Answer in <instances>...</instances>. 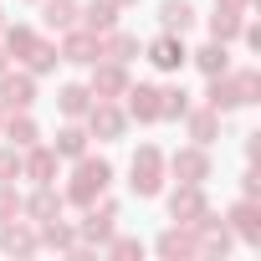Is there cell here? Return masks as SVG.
Masks as SVG:
<instances>
[{
	"instance_id": "obj_39",
	"label": "cell",
	"mask_w": 261,
	"mask_h": 261,
	"mask_svg": "<svg viewBox=\"0 0 261 261\" xmlns=\"http://www.w3.org/2000/svg\"><path fill=\"white\" fill-rule=\"evenodd\" d=\"M113 6H118V11H123V6H139V0H113Z\"/></svg>"
},
{
	"instance_id": "obj_3",
	"label": "cell",
	"mask_w": 261,
	"mask_h": 261,
	"mask_svg": "<svg viewBox=\"0 0 261 261\" xmlns=\"http://www.w3.org/2000/svg\"><path fill=\"white\" fill-rule=\"evenodd\" d=\"M82 118H87V134H92V139H102V144H113V139H123V134H128V113H123L113 97H92V108H87Z\"/></svg>"
},
{
	"instance_id": "obj_27",
	"label": "cell",
	"mask_w": 261,
	"mask_h": 261,
	"mask_svg": "<svg viewBox=\"0 0 261 261\" xmlns=\"http://www.w3.org/2000/svg\"><path fill=\"white\" fill-rule=\"evenodd\" d=\"M154 251H159V256H195V236H190V225H185V230L169 225V230L154 241Z\"/></svg>"
},
{
	"instance_id": "obj_24",
	"label": "cell",
	"mask_w": 261,
	"mask_h": 261,
	"mask_svg": "<svg viewBox=\"0 0 261 261\" xmlns=\"http://www.w3.org/2000/svg\"><path fill=\"white\" fill-rule=\"evenodd\" d=\"M57 108H62V118H82V113L92 108V87H82V82L57 87Z\"/></svg>"
},
{
	"instance_id": "obj_14",
	"label": "cell",
	"mask_w": 261,
	"mask_h": 261,
	"mask_svg": "<svg viewBox=\"0 0 261 261\" xmlns=\"http://www.w3.org/2000/svg\"><path fill=\"white\" fill-rule=\"evenodd\" d=\"M41 246V236L31 230V225H21L16 215L11 220H0V251H11V256H31Z\"/></svg>"
},
{
	"instance_id": "obj_35",
	"label": "cell",
	"mask_w": 261,
	"mask_h": 261,
	"mask_svg": "<svg viewBox=\"0 0 261 261\" xmlns=\"http://www.w3.org/2000/svg\"><path fill=\"white\" fill-rule=\"evenodd\" d=\"M108 251H113V256H144V241H134V236H118V241H113V236H108Z\"/></svg>"
},
{
	"instance_id": "obj_28",
	"label": "cell",
	"mask_w": 261,
	"mask_h": 261,
	"mask_svg": "<svg viewBox=\"0 0 261 261\" xmlns=\"http://www.w3.org/2000/svg\"><path fill=\"white\" fill-rule=\"evenodd\" d=\"M210 36L230 46V41L241 36V11H225V6H215V16H210Z\"/></svg>"
},
{
	"instance_id": "obj_31",
	"label": "cell",
	"mask_w": 261,
	"mask_h": 261,
	"mask_svg": "<svg viewBox=\"0 0 261 261\" xmlns=\"http://www.w3.org/2000/svg\"><path fill=\"white\" fill-rule=\"evenodd\" d=\"M31 41H36L31 26H11V21H6V31H0V46H6V57H26Z\"/></svg>"
},
{
	"instance_id": "obj_2",
	"label": "cell",
	"mask_w": 261,
	"mask_h": 261,
	"mask_svg": "<svg viewBox=\"0 0 261 261\" xmlns=\"http://www.w3.org/2000/svg\"><path fill=\"white\" fill-rule=\"evenodd\" d=\"M128 190H134L139 200H154L159 190H164V154L154 149V144H144L139 154H134V164H128Z\"/></svg>"
},
{
	"instance_id": "obj_40",
	"label": "cell",
	"mask_w": 261,
	"mask_h": 261,
	"mask_svg": "<svg viewBox=\"0 0 261 261\" xmlns=\"http://www.w3.org/2000/svg\"><path fill=\"white\" fill-rule=\"evenodd\" d=\"M0 31H6V11H0Z\"/></svg>"
},
{
	"instance_id": "obj_9",
	"label": "cell",
	"mask_w": 261,
	"mask_h": 261,
	"mask_svg": "<svg viewBox=\"0 0 261 261\" xmlns=\"http://www.w3.org/2000/svg\"><path fill=\"white\" fill-rule=\"evenodd\" d=\"M21 174H26V179H36V185H57V149L31 144V149L21 154Z\"/></svg>"
},
{
	"instance_id": "obj_7",
	"label": "cell",
	"mask_w": 261,
	"mask_h": 261,
	"mask_svg": "<svg viewBox=\"0 0 261 261\" xmlns=\"http://www.w3.org/2000/svg\"><path fill=\"white\" fill-rule=\"evenodd\" d=\"M92 97H123L128 92V67L123 62H108V57H97L92 62Z\"/></svg>"
},
{
	"instance_id": "obj_32",
	"label": "cell",
	"mask_w": 261,
	"mask_h": 261,
	"mask_svg": "<svg viewBox=\"0 0 261 261\" xmlns=\"http://www.w3.org/2000/svg\"><path fill=\"white\" fill-rule=\"evenodd\" d=\"M11 215H21V195L11 179H0V220H11Z\"/></svg>"
},
{
	"instance_id": "obj_15",
	"label": "cell",
	"mask_w": 261,
	"mask_h": 261,
	"mask_svg": "<svg viewBox=\"0 0 261 261\" xmlns=\"http://www.w3.org/2000/svg\"><path fill=\"white\" fill-rule=\"evenodd\" d=\"M97 41H102V57H108V62H123V67H128V62H134L139 51H144L134 31H118V26H108V31H102Z\"/></svg>"
},
{
	"instance_id": "obj_33",
	"label": "cell",
	"mask_w": 261,
	"mask_h": 261,
	"mask_svg": "<svg viewBox=\"0 0 261 261\" xmlns=\"http://www.w3.org/2000/svg\"><path fill=\"white\" fill-rule=\"evenodd\" d=\"M0 179H21V149L16 144L0 149Z\"/></svg>"
},
{
	"instance_id": "obj_18",
	"label": "cell",
	"mask_w": 261,
	"mask_h": 261,
	"mask_svg": "<svg viewBox=\"0 0 261 261\" xmlns=\"http://www.w3.org/2000/svg\"><path fill=\"white\" fill-rule=\"evenodd\" d=\"M21 215H31V225H41V220L62 215V195H57L51 185H36V195H31V200H21Z\"/></svg>"
},
{
	"instance_id": "obj_34",
	"label": "cell",
	"mask_w": 261,
	"mask_h": 261,
	"mask_svg": "<svg viewBox=\"0 0 261 261\" xmlns=\"http://www.w3.org/2000/svg\"><path fill=\"white\" fill-rule=\"evenodd\" d=\"M236 87H241V102H256V92H261V77H256L251 67H241V72H236Z\"/></svg>"
},
{
	"instance_id": "obj_17",
	"label": "cell",
	"mask_w": 261,
	"mask_h": 261,
	"mask_svg": "<svg viewBox=\"0 0 261 261\" xmlns=\"http://www.w3.org/2000/svg\"><path fill=\"white\" fill-rule=\"evenodd\" d=\"M190 62H195V67H200L205 77H220V72H230V46L210 36V41H205L200 51H190Z\"/></svg>"
},
{
	"instance_id": "obj_11",
	"label": "cell",
	"mask_w": 261,
	"mask_h": 261,
	"mask_svg": "<svg viewBox=\"0 0 261 261\" xmlns=\"http://www.w3.org/2000/svg\"><path fill=\"white\" fill-rule=\"evenodd\" d=\"M205 108H215L220 118H225V113H236V108H246V102H241V87H236V77H230V72L210 77V87H205Z\"/></svg>"
},
{
	"instance_id": "obj_12",
	"label": "cell",
	"mask_w": 261,
	"mask_h": 261,
	"mask_svg": "<svg viewBox=\"0 0 261 261\" xmlns=\"http://www.w3.org/2000/svg\"><path fill=\"white\" fill-rule=\"evenodd\" d=\"M210 205H205V195H200V185H179L174 195H169V215L179 220V225H195L200 215H205Z\"/></svg>"
},
{
	"instance_id": "obj_36",
	"label": "cell",
	"mask_w": 261,
	"mask_h": 261,
	"mask_svg": "<svg viewBox=\"0 0 261 261\" xmlns=\"http://www.w3.org/2000/svg\"><path fill=\"white\" fill-rule=\"evenodd\" d=\"M241 190H246V200H256V190H261V179H256V169H246V185H241Z\"/></svg>"
},
{
	"instance_id": "obj_22",
	"label": "cell",
	"mask_w": 261,
	"mask_h": 261,
	"mask_svg": "<svg viewBox=\"0 0 261 261\" xmlns=\"http://www.w3.org/2000/svg\"><path fill=\"white\" fill-rule=\"evenodd\" d=\"M159 26L174 31V36H185L195 26V6H190V0H159Z\"/></svg>"
},
{
	"instance_id": "obj_20",
	"label": "cell",
	"mask_w": 261,
	"mask_h": 261,
	"mask_svg": "<svg viewBox=\"0 0 261 261\" xmlns=\"http://www.w3.org/2000/svg\"><path fill=\"white\" fill-rule=\"evenodd\" d=\"M21 62H26V72H31V77H46V72H51V67L62 62V51H57V41L36 36V41L26 46V57H21Z\"/></svg>"
},
{
	"instance_id": "obj_37",
	"label": "cell",
	"mask_w": 261,
	"mask_h": 261,
	"mask_svg": "<svg viewBox=\"0 0 261 261\" xmlns=\"http://www.w3.org/2000/svg\"><path fill=\"white\" fill-rule=\"evenodd\" d=\"M215 6H225V11H246L251 0H215Z\"/></svg>"
},
{
	"instance_id": "obj_38",
	"label": "cell",
	"mask_w": 261,
	"mask_h": 261,
	"mask_svg": "<svg viewBox=\"0 0 261 261\" xmlns=\"http://www.w3.org/2000/svg\"><path fill=\"white\" fill-rule=\"evenodd\" d=\"M6 67H11V57H6V46H0V72H6Z\"/></svg>"
},
{
	"instance_id": "obj_41",
	"label": "cell",
	"mask_w": 261,
	"mask_h": 261,
	"mask_svg": "<svg viewBox=\"0 0 261 261\" xmlns=\"http://www.w3.org/2000/svg\"><path fill=\"white\" fill-rule=\"evenodd\" d=\"M0 118H6V108H0Z\"/></svg>"
},
{
	"instance_id": "obj_16",
	"label": "cell",
	"mask_w": 261,
	"mask_h": 261,
	"mask_svg": "<svg viewBox=\"0 0 261 261\" xmlns=\"http://www.w3.org/2000/svg\"><path fill=\"white\" fill-rule=\"evenodd\" d=\"M113 220H118V205L113 200H102V205L92 200L87 205V220H82V241H108L113 236Z\"/></svg>"
},
{
	"instance_id": "obj_10",
	"label": "cell",
	"mask_w": 261,
	"mask_h": 261,
	"mask_svg": "<svg viewBox=\"0 0 261 261\" xmlns=\"http://www.w3.org/2000/svg\"><path fill=\"white\" fill-rule=\"evenodd\" d=\"M0 134H6V144H16V149H31V144H41V128H36V118H31L26 108L0 118Z\"/></svg>"
},
{
	"instance_id": "obj_21",
	"label": "cell",
	"mask_w": 261,
	"mask_h": 261,
	"mask_svg": "<svg viewBox=\"0 0 261 261\" xmlns=\"http://www.w3.org/2000/svg\"><path fill=\"white\" fill-rule=\"evenodd\" d=\"M87 139H92V134L72 118L67 128H57V144H51V149H57V159H82V154H87Z\"/></svg>"
},
{
	"instance_id": "obj_13",
	"label": "cell",
	"mask_w": 261,
	"mask_h": 261,
	"mask_svg": "<svg viewBox=\"0 0 261 261\" xmlns=\"http://www.w3.org/2000/svg\"><path fill=\"white\" fill-rule=\"evenodd\" d=\"M123 97H128V118H139V123H159V87H154V82H139V87L128 82Z\"/></svg>"
},
{
	"instance_id": "obj_1",
	"label": "cell",
	"mask_w": 261,
	"mask_h": 261,
	"mask_svg": "<svg viewBox=\"0 0 261 261\" xmlns=\"http://www.w3.org/2000/svg\"><path fill=\"white\" fill-rule=\"evenodd\" d=\"M108 185H113V164H108V159L82 154V159H77V169H72V185L62 190V205H82V210H87Z\"/></svg>"
},
{
	"instance_id": "obj_4",
	"label": "cell",
	"mask_w": 261,
	"mask_h": 261,
	"mask_svg": "<svg viewBox=\"0 0 261 261\" xmlns=\"http://www.w3.org/2000/svg\"><path fill=\"white\" fill-rule=\"evenodd\" d=\"M62 62H72V67H92L97 57H102V41H97V31H87V26H72V31H62Z\"/></svg>"
},
{
	"instance_id": "obj_23",
	"label": "cell",
	"mask_w": 261,
	"mask_h": 261,
	"mask_svg": "<svg viewBox=\"0 0 261 261\" xmlns=\"http://www.w3.org/2000/svg\"><path fill=\"white\" fill-rule=\"evenodd\" d=\"M77 21L87 26V31H108V26H118V6H113V0H87V6L77 11Z\"/></svg>"
},
{
	"instance_id": "obj_5",
	"label": "cell",
	"mask_w": 261,
	"mask_h": 261,
	"mask_svg": "<svg viewBox=\"0 0 261 261\" xmlns=\"http://www.w3.org/2000/svg\"><path fill=\"white\" fill-rule=\"evenodd\" d=\"M36 102V77L31 72H0V108L6 113H21V108H31Z\"/></svg>"
},
{
	"instance_id": "obj_29",
	"label": "cell",
	"mask_w": 261,
	"mask_h": 261,
	"mask_svg": "<svg viewBox=\"0 0 261 261\" xmlns=\"http://www.w3.org/2000/svg\"><path fill=\"white\" fill-rule=\"evenodd\" d=\"M185 108H190V92L185 87H159V123L185 118Z\"/></svg>"
},
{
	"instance_id": "obj_6",
	"label": "cell",
	"mask_w": 261,
	"mask_h": 261,
	"mask_svg": "<svg viewBox=\"0 0 261 261\" xmlns=\"http://www.w3.org/2000/svg\"><path fill=\"white\" fill-rule=\"evenodd\" d=\"M144 51H149V62H154L159 72H179V67L190 62V51H185V36H174V31H159V36H154Z\"/></svg>"
},
{
	"instance_id": "obj_25",
	"label": "cell",
	"mask_w": 261,
	"mask_h": 261,
	"mask_svg": "<svg viewBox=\"0 0 261 261\" xmlns=\"http://www.w3.org/2000/svg\"><path fill=\"white\" fill-rule=\"evenodd\" d=\"M41 21L51 31H72L77 26V0H41Z\"/></svg>"
},
{
	"instance_id": "obj_8",
	"label": "cell",
	"mask_w": 261,
	"mask_h": 261,
	"mask_svg": "<svg viewBox=\"0 0 261 261\" xmlns=\"http://www.w3.org/2000/svg\"><path fill=\"white\" fill-rule=\"evenodd\" d=\"M164 169H174L179 185H205L210 179V154H205V144H195V149H179L174 159H164Z\"/></svg>"
},
{
	"instance_id": "obj_30",
	"label": "cell",
	"mask_w": 261,
	"mask_h": 261,
	"mask_svg": "<svg viewBox=\"0 0 261 261\" xmlns=\"http://www.w3.org/2000/svg\"><path fill=\"white\" fill-rule=\"evenodd\" d=\"M36 236H41V246H57V251H72V246H77V230H72V225H62L57 215H51V220H41V230H36Z\"/></svg>"
},
{
	"instance_id": "obj_19",
	"label": "cell",
	"mask_w": 261,
	"mask_h": 261,
	"mask_svg": "<svg viewBox=\"0 0 261 261\" xmlns=\"http://www.w3.org/2000/svg\"><path fill=\"white\" fill-rule=\"evenodd\" d=\"M185 128H190L195 144H215V134H220V113H215V108H185Z\"/></svg>"
},
{
	"instance_id": "obj_26",
	"label": "cell",
	"mask_w": 261,
	"mask_h": 261,
	"mask_svg": "<svg viewBox=\"0 0 261 261\" xmlns=\"http://www.w3.org/2000/svg\"><path fill=\"white\" fill-rule=\"evenodd\" d=\"M230 225H236V236H241V241H261V220H256V200H241V205H230Z\"/></svg>"
}]
</instances>
